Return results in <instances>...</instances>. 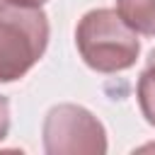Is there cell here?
<instances>
[{
	"label": "cell",
	"instance_id": "3957f363",
	"mask_svg": "<svg viewBox=\"0 0 155 155\" xmlns=\"http://www.w3.org/2000/svg\"><path fill=\"white\" fill-rule=\"evenodd\" d=\"M44 150L48 155H102L107 153V131L85 107L58 104L44 119Z\"/></svg>",
	"mask_w": 155,
	"mask_h": 155
},
{
	"label": "cell",
	"instance_id": "ba28073f",
	"mask_svg": "<svg viewBox=\"0 0 155 155\" xmlns=\"http://www.w3.org/2000/svg\"><path fill=\"white\" fill-rule=\"evenodd\" d=\"M145 68H150V70H155V48L150 51V56H148V63H145Z\"/></svg>",
	"mask_w": 155,
	"mask_h": 155
},
{
	"label": "cell",
	"instance_id": "7a4b0ae2",
	"mask_svg": "<svg viewBox=\"0 0 155 155\" xmlns=\"http://www.w3.org/2000/svg\"><path fill=\"white\" fill-rule=\"evenodd\" d=\"M48 46V17L41 7L0 2V82L24 78Z\"/></svg>",
	"mask_w": 155,
	"mask_h": 155
},
{
	"label": "cell",
	"instance_id": "6da1fadb",
	"mask_svg": "<svg viewBox=\"0 0 155 155\" xmlns=\"http://www.w3.org/2000/svg\"><path fill=\"white\" fill-rule=\"evenodd\" d=\"M75 44L82 61L97 73H119L136 63L140 53L138 34L116 10L99 7L82 15L75 29Z\"/></svg>",
	"mask_w": 155,
	"mask_h": 155
},
{
	"label": "cell",
	"instance_id": "52a82bcc",
	"mask_svg": "<svg viewBox=\"0 0 155 155\" xmlns=\"http://www.w3.org/2000/svg\"><path fill=\"white\" fill-rule=\"evenodd\" d=\"M5 2H15V5H29V7H41L48 0H5Z\"/></svg>",
	"mask_w": 155,
	"mask_h": 155
},
{
	"label": "cell",
	"instance_id": "277c9868",
	"mask_svg": "<svg viewBox=\"0 0 155 155\" xmlns=\"http://www.w3.org/2000/svg\"><path fill=\"white\" fill-rule=\"evenodd\" d=\"M121 19L143 36H155V0H116Z\"/></svg>",
	"mask_w": 155,
	"mask_h": 155
},
{
	"label": "cell",
	"instance_id": "8992f818",
	"mask_svg": "<svg viewBox=\"0 0 155 155\" xmlns=\"http://www.w3.org/2000/svg\"><path fill=\"white\" fill-rule=\"evenodd\" d=\"M7 131H10V102L7 97L0 94V140H5Z\"/></svg>",
	"mask_w": 155,
	"mask_h": 155
},
{
	"label": "cell",
	"instance_id": "5b68a950",
	"mask_svg": "<svg viewBox=\"0 0 155 155\" xmlns=\"http://www.w3.org/2000/svg\"><path fill=\"white\" fill-rule=\"evenodd\" d=\"M136 94H138V104H140V111H143L145 121L150 126H155V73L153 70L145 68L140 73Z\"/></svg>",
	"mask_w": 155,
	"mask_h": 155
}]
</instances>
